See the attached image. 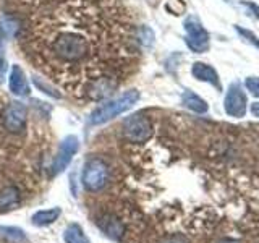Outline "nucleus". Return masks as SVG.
Masks as SVG:
<instances>
[{"label": "nucleus", "instance_id": "1", "mask_svg": "<svg viewBox=\"0 0 259 243\" xmlns=\"http://www.w3.org/2000/svg\"><path fill=\"white\" fill-rule=\"evenodd\" d=\"M132 29L115 0H34L23 51L51 83L99 101L115 89L133 55Z\"/></svg>", "mask_w": 259, "mask_h": 243}, {"label": "nucleus", "instance_id": "21", "mask_svg": "<svg viewBox=\"0 0 259 243\" xmlns=\"http://www.w3.org/2000/svg\"><path fill=\"white\" fill-rule=\"evenodd\" d=\"M159 243H190V241L182 233H172V235H168V237H164Z\"/></svg>", "mask_w": 259, "mask_h": 243}, {"label": "nucleus", "instance_id": "18", "mask_svg": "<svg viewBox=\"0 0 259 243\" xmlns=\"http://www.w3.org/2000/svg\"><path fill=\"white\" fill-rule=\"evenodd\" d=\"M235 29H237V32L238 34L245 39V40H248V43L251 44V46H254L256 49H259V39L251 32L249 29H245V28H241L240 24H235Z\"/></svg>", "mask_w": 259, "mask_h": 243}, {"label": "nucleus", "instance_id": "25", "mask_svg": "<svg viewBox=\"0 0 259 243\" xmlns=\"http://www.w3.org/2000/svg\"><path fill=\"white\" fill-rule=\"evenodd\" d=\"M225 2H232V0H225Z\"/></svg>", "mask_w": 259, "mask_h": 243}, {"label": "nucleus", "instance_id": "20", "mask_svg": "<svg viewBox=\"0 0 259 243\" xmlns=\"http://www.w3.org/2000/svg\"><path fill=\"white\" fill-rule=\"evenodd\" d=\"M245 86L251 94L259 97V78L257 76H248L245 79Z\"/></svg>", "mask_w": 259, "mask_h": 243}, {"label": "nucleus", "instance_id": "7", "mask_svg": "<svg viewBox=\"0 0 259 243\" xmlns=\"http://www.w3.org/2000/svg\"><path fill=\"white\" fill-rule=\"evenodd\" d=\"M4 127L8 133L18 135L21 133L24 127H26L28 120V109L23 102H10L7 105V109L4 112Z\"/></svg>", "mask_w": 259, "mask_h": 243}, {"label": "nucleus", "instance_id": "8", "mask_svg": "<svg viewBox=\"0 0 259 243\" xmlns=\"http://www.w3.org/2000/svg\"><path fill=\"white\" fill-rule=\"evenodd\" d=\"M79 148V141L76 136H67L63 138L62 143H60V148H59V154L52 164V172L54 174H60L63 172L65 169L68 167V164L71 162L73 156L76 154Z\"/></svg>", "mask_w": 259, "mask_h": 243}, {"label": "nucleus", "instance_id": "2", "mask_svg": "<svg viewBox=\"0 0 259 243\" xmlns=\"http://www.w3.org/2000/svg\"><path fill=\"white\" fill-rule=\"evenodd\" d=\"M138 101H140V93H138L136 89L126 91L121 96L115 97V99H110L107 102H104L102 105H99V107L91 113V117H89V124L102 125L105 122L115 118L120 113L130 110Z\"/></svg>", "mask_w": 259, "mask_h": 243}, {"label": "nucleus", "instance_id": "4", "mask_svg": "<svg viewBox=\"0 0 259 243\" xmlns=\"http://www.w3.org/2000/svg\"><path fill=\"white\" fill-rule=\"evenodd\" d=\"M185 43L194 54H204L209 49V32L194 16H190V18L185 20Z\"/></svg>", "mask_w": 259, "mask_h": 243}, {"label": "nucleus", "instance_id": "22", "mask_svg": "<svg viewBox=\"0 0 259 243\" xmlns=\"http://www.w3.org/2000/svg\"><path fill=\"white\" fill-rule=\"evenodd\" d=\"M240 5H241L243 8H245L246 13L253 15L254 18L259 20V5H256V4H253V2H241Z\"/></svg>", "mask_w": 259, "mask_h": 243}, {"label": "nucleus", "instance_id": "5", "mask_svg": "<svg viewBox=\"0 0 259 243\" xmlns=\"http://www.w3.org/2000/svg\"><path fill=\"white\" fill-rule=\"evenodd\" d=\"M123 135L126 140L133 143H144L148 141L152 135V124L151 120L141 115V113H135V115L125 118L123 122Z\"/></svg>", "mask_w": 259, "mask_h": 243}, {"label": "nucleus", "instance_id": "24", "mask_svg": "<svg viewBox=\"0 0 259 243\" xmlns=\"http://www.w3.org/2000/svg\"><path fill=\"white\" fill-rule=\"evenodd\" d=\"M219 243H240L238 240H232V238H224V240H221Z\"/></svg>", "mask_w": 259, "mask_h": 243}, {"label": "nucleus", "instance_id": "3", "mask_svg": "<svg viewBox=\"0 0 259 243\" xmlns=\"http://www.w3.org/2000/svg\"><path fill=\"white\" fill-rule=\"evenodd\" d=\"M83 186L88 191H99L109 182V167L102 159L93 157L86 160L83 169V177H81Z\"/></svg>", "mask_w": 259, "mask_h": 243}, {"label": "nucleus", "instance_id": "14", "mask_svg": "<svg viewBox=\"0 0 259 243\" xmlns=\"http://www.w3.org/2000/svg\"><path fill=\"white\" fill-rule=\"evenodd\" d=\"M60 208H52V209H44V211H39L34 216H32V224L37 225V227H46V225H51L54 224L57 219L60 217Z\"/></svg>", "mask_w": 259, "mask_h": 243}, {"label": "nucleus", "instance_id": "13", "mask_svg": "<svg viewBox=\"0 0 259 243\" xmlns=\"http://www.w3.org/2000/svg\"><path fill=\"white\" fill-rule=\"evenodd\" d=\"M20 202V190L16 186H4L0 188V211L10 209Z\"/></svg>", "mask_w": 259, "mask_h": 243}, {"label": "nucleus", "instance_id": "19", "mask_svg": "<svg viewBox=\"0 0 259 243\" xmlns=\"http://www.w3.org/2000/svg\"><path fill=\"white\" fill-rule=\"evenodd\" d=\"M7 36V32H4V28L0 26V79L4 78L7 71V62H5V47H4V37Z\"/></svg>", "mask_w": 259, "mask_h": 243}, {"label": "nucleus", "instance_id": "12", "mask_svg": "<svg viewBox=\"0 0 259 243\" xmlns=\"http://www.w3.org/2000/svg\"><path fill=\"white\" fill-rule=\"evenodd\" d=\"M182 104L185 105L186 109H190L196 113H206L209 110V105L207 102L199 97L198 94H194L191 91H185L183 96H182Z\"/></svg>", "mask_w": 259, "mask_h": 243}, {"label": "nucleus", "instance_id": "11", "mask_svg": "<svg viewBox=\"0 0 259 243\" xmlns=\"http://www.w3.org/2000/svg\"><path fill=\"white\" fill-rule=\"evenodd\" d=\"M8 88L15 96H28L29 94V85L28 79L24 76V71L18 65H13L10 70V75H8Z\"/></svg>", "mask_w": 259, "mask_h": 243}, {"label": "nucleus", "instance_id": "10", "mask_svg": "<svg viewBox=\"0 0 259 243\" xmlns=\"http://www.w3.org/2000/svg\"><path fill=\"white\" fill-rule=\"evenodd\" d=\"M97 227L107 235V237L113 240H120L121 235L125 232V225L121 224L118 217L112 216V214H104L101 219H97Z\"/></svg>", "mask_w": 259, "mask_h": 243}, {"label": "nucleus", "instance_id": "6", "mask_svg": "<svg viewBox=\"0 0 259 243\" xmlns=\"http://www.w3.org/2000/svg\"><path fill=\"white\" fill-rule=\"evenodd\" d=\"M224 109L227 112V115H230L233 118H243L246 115L248 97L240 83H232L229 86V91H227L224 99Z\"/></svg>", "mask_w": 259, "mask_h": 243}, {"label": "nucleus", "instance_id": "17", "mask_svg": "<svg viewBox=\"0 0 259 243\" xmlns=\"http://www.w3.org/2000/svg\"><path fill=\"white\" fill-rule=\"evenodd\" d=\"M136 39H138V43H140L141 46L151 47L154 44V32L148 26H141V28H138V31H136Z\"/></svg>", "mask_w": 259, "mask_h": 243}, {"label": "nucleus", "instance_id": "16", "mask_svg": "<svg viewBox=\"0 0 259 243\" xmlns=\"http://www.w3.org/2000/svg\"><path fill=\"white\" fill-rule=\"evenodd\" d=\"M0 235L8 243H26V235L16 227H0Z\"/></svg>", "mask_w": 259, "mask_h": 243}, {"label": "nucleus", "instance_id": "9", "mask_svg": "<svg viewBox=\"0 0 259 243\" xmlns=\"http://www.w3.org/2000/svg\"><path fill=\"white\" fill-rule=\"evenodd\" d=\"M191 75L196 78L198 81H204V83L212 85L214 88L221 89V78H219L217 71L210 67V65L204 63V62H194L191 67Z\"/></svg>", "mask_w": 259, "mask_h": 243}, {"label": "nucleus", "instance_id": "15", "mask_svg": "<svg viewBox=\"0 0 259 243\" xmlns=\"http://www.w3.org/2000/svg\"><path fill=\"white\" fill-rule=\"evenodd\" d=\"M63 240L65 243H91L83 232V229L78 224H70L63 232Z\"/></svg>", "mask_w": 259, "mask_h": 243}, {"label": "nucleus", "instance_id": "23", "mask_svg": "<svg viewBox=\"0 0 259 243\" xmlns=\"http://www.w3.org/2000/svg\"><path fill=\"white\" fill-rule=\"evenodd\" d=\"M251 113H253L254 117L259 118V102H253V104H251Z\"/></svg>", "mask_w": 259, "mask_h": 243}]
</instances>
